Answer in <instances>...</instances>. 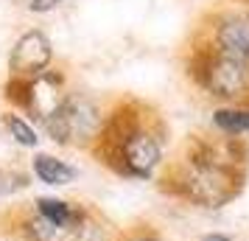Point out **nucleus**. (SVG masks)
<instances>
[{
  "label": "nucleus",
  "instance_id": "nucleus-1",
  "mask_svg": "<svg viewBox=\"0 0 249 241\" xmlns=\"http://www.w3.org/2000/svg\"><path fill=\"white\" fill-rule=\"evenodd\" d=\"M247 140L193 135L177 160L165 163L160 188L196 210H221L235 202L247 183Z\"/></svg>",
  "mask_w": 249,
  "mask_h": 241
},
{
  "label": "nucleus",
  "instance_id": "nucleus-2",
  "mask_svg": "<svg viewBox=\"0 0 249 241\" xmlns=\"http://www.w3.org/2000/svg\"><path fill=\"white\" fill-rule=\"evenodd\" d=\"M168 129L162 115L146 101L121 98L107 110V124L92 154L104 168L124 180L151 183L165 168Z\"/></svg>",
  "mask_w": 249,
  "mask_h": 241
},
{
  "label": "nucleus",
  "instance_id": "nucleus-3",
  "mask_svg": "<svg viewBox=\"0 0 249 241\" xmlns=\"http://www.w3.org/2000/svg\"><path fill=\"white\" fill-rule=\"evenodd\" d=\"M185 73L193 87L215 104H249V65L224 56L191 39L185 51Z\"/></svg>",
  "mask_w": 249,
  "mask_h": 241
},
{
  "label": "nucleus",
  "instance_id": "nucleus-4",
  "mask_svg": "<svg viewBox=\"0 0 249 241\" xmlns=\"http://www.w3.org/2000/svg\"><path fill=\"white\" fill-rule=\"evenodd\" d=\"M107 110L109 107H104L90 93L70 90L56 112L39 124V132L62 149L92 151L107 124Z\"/></svg>",
  "mask_w": 249,
  "mask_h": 241
},
{
  "label": "nucleus",
  "instance_id": "nucleus-5",
  "mask_svg": "<svg viewBox=\"0 0 249 241\" xmlns=\"http://www.w3.org/2000/svg\"><path fill=\"white\" fill-rule=\"evenodd\" d=\"M68 93H70L68 76L56 65L45 73H39V76H34V79H12L9 76L6 84H3V95H6L9 107L28 115L36 127L56 112V107L65 101Z\"/></svg>",
  "mask_w": 249,
  "mask_h": 241
},
{
  "label": "nucleus",
  "instance_id": "nucleus-6",
  "mask_svg": "<svg viewBox=\"0 0 249 241\" xmlns=\"http://www.w3.org/2000/svg\"><path fill=\"white\" fill-rule=\"evenodd\" d=\"M193 39L249 65V3H227L207 12Z\"/></svg>",
  "mask_w": 249,
  "mask_h": 241
},
{
  "label": "nucleus",
  "instance_id": "nucleus-7",
  "mask_svg": "<svg viewBox=\"0 0 249 241\" xmlns=\"http://www.w3.org/2000/svg\"><path fill=\"white\" fill-rule=\"evenodd\" d=\"M53 68V42L42 28H28L14 39L9 51V76L12 79H34Z\"/></svg>",
  "mask_w": 249,
  "mask_h": 241
},
{
  "label": "nucleus",
  "instance_id": "nucleus-8",
  "mask_svg": "<svg viewBox=\"0 0 249 241\" xmlns=\"http://www.w3.org/2000/svg\"><path fill=\"white\" fill-rule=\"evenodd\" d=\"M31 207H34L36 216L45 219L62 239H70L73 233H79L84 227V222L95 213V210L79 205V202H70V199H62V196H53V194L34 196Z\"/></svg>",
  "mask_w": 249,
  "mask_h": 241
},
{
  "label": "nucleus",
  "instance_id": "nucleus-9",
  "mask_svg": "<svg viewBox=\"0 0 249 241\" xmlns=\"http://www.w3.org/2000/svg\"><path fill=\"white\" fill-rule=\"evenodd\" d=\"M28 171L45 188H65V185L79 180V166H73L70 160L59 157V154H51V151H36L31 157Z\"/></svg>",
  "mask_w": 249,
  "mask_h": 241
},
{
  "label": "nucleus",
  "instance_id": "nucleus-10",
  "mask_svg": "<svg viewBox=\"0 0 249 241\" xmlns=\"http://www.w3.org/2000/svg\"><path fill=\"white\" fill-rule=\"evenodd\" d=\"M210 127L215 135L232 140L249 138V104H215L210 112Z\"/></svg>",
  "mask_w": 249,
  "mask_h": 241
},
{
  "label": "nucleus",
  "instance_id": "nucleus-11",
  "mask_svg": "<svg viewBox=\"0 0 249 241\" xmlns=\"http://www.w3.org/2000/svg\"><path fill=\"white\" fill-rule=\"evenodd\" d=\"M0 121H3V129H6V135L20 146V149H28V151H36L39 149V143H42V132L36 127L34 121L28 118V115L17 112V110H6V112L0 115Z\"/></svg>",
  "mask_w": 249,
  "mask_h": 241
},
{
  "label": "nucleus",
  "instance_id": "nucleus-12",
  "mask_svg": "<svg viewBox=\"0 0 249 241\" xmlns=\"http://www.w3.org/2000/svg\"><path fill=\"white\" fill-rule=\"evenodd\" d=\"M28 185H31V174L20 171V168H0V202L23 194Z\"/></svg>",
  "mask_w": 249,
  "mask_h": 241
},
{
  "label": "nucleus",
  "instance_id": "nucleus-13",
  "mask_svg": "<svg viewBox=\"0 0 249 241\" xmlns=\"http://www.w3.org/2000/svg\"><path fill=\"white\" fill-rule=\"evenodd\" d=\"M115 241H162L154 227H146V224H137V227H129V230H121Z\"/></svg>",
  "mask_w": 249,
  "mask_h": 241
},
{
  "label": "nucleus",
  "instance_id": "nucleus-14",
  "mask_svg": "<svg viewBox=\"0 0 249 241\" xmlns=\"http://www.w3.org/2000/svg\"><path fill=\"white\" fill-rule=\"evenodd\" d=\"M59 3H62V0H28V6H25V9H28V12H34V14H45V12H53Z\"/></svg>",
  "mask_w": 249,
  "mask_h": 241
},
{
  "label": "nucleus",
  "instance_id": "nucleus-15",
  "mask_svg": "<svg viewBox=\"0 0 249 241\" xmlns=\"http://www.w3.org/2000/svg\"><path fill=\"white\" fill-rule=\"evenodd\" d=\"M199 241H238V239L230 236V233H221V230H210V233H204Z\"/></svg>",
  "mask_w": 249,
  "mask_h": 241
}]
</instances>
